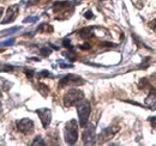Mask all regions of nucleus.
I'll return each instance as SVG.
<instances>
[{"mask_svg": "<svg viewBox=\"0 0 156 146\" xmlns=\"http://www.w3.org/2000/svg\"><path fill=\"white\" fill-rule=\"evenodd\" d=\"M53 26L52 25H49V24H47V23H43V24H41L39 28H37V31L39 33H47V34H51V33H53Z\"/></svg>", "mask_w": 156, "mask_h": 146, "instance_id": "ddd939ff", "label": "nucleus"}, {"mask_svg": "<svg viewBox=\"0 0 156 146\" xmlns=\"http://www.w3.org/2000/svg\"><path fill=\"white\" fill-rule=\"evenodd\" d=\"M60 67H62V68H69V67H73L72 65H70V64H64V62H60Z\"/></svg>", "mask_w": 156, "mask_h": 146, "instance_id": "bb28decb", "label": "nucleus"}, {"mask_svg": "<svg viewBox=\"0 0 156 146\" xmlns=\"http://www.w3.org/2000/svg\"><path fill=\"white\" fill-rule=\"evenodd\" d=\"M18 7H20L18 5H12V6H10V7L7 9V11H6V15H5L4 19L1 20V23H2V24H9V23L13 22L15 19L17 18L18 13H20V9H18Z\"/></svg>", "mask_w": 156, "mask_h": 146, "instance_id": "1a4fd4ad", "label": "nucleus"}, {"mask_svg": "<svg viewBox=\"0 0 156 146\" xmlns=\"http://www.w3.org/2000/svg\"><path fill=\"white\" fill-rule=\"evenodd\" d=\"M35 113L39 115L43 128H48L51 121H52V111L48 109V108H41V109L36 110Z\"/></svg>", "mask_w": 156, "mask_h": 146, "instance_id": "0eeeda50", "label": "nucleus"}, {"mask_svg": "<svg viewBox=\"0 0 156 146\" xmlns=\"http://www.w3.org/2000/svg\"><path fill=\"white\" fill-rule=\"evenodd\" d=\"M79 48H80V49H84V50H87V49H90V44L85 43V44H82Z\"/></svg>", "mask_w": 156, "mask_h": 146, "instance_id": "cd10ccee", "label": "nucleus"}, {"mask_svg": "<svg viewBox=\"0 0 156 146\" xmlns=\"http://www.w3.org/2000/svg\"><path fill=\"white\" fill-rule=\"evenodd\" d=\"M79 36L82 37V38H88V37H90L93 35V28H90V26H87V28H83L82 30H79Z\"/></svg>", "mask_w": 156, "mask_h": 146, "instance_id": "f8f14e48", "label": "nucleus"}, {"mask_svg": "<svg viewBox=\"0 0 156 146\" xmlns=\"http://www.w3.org/2000/svg\"><path fill=\"white\" fill-rule=\"evenodd\" d=\"M17 30H20V26H15V28H12V29L1 31V33H0V36H6V35H10V34H13V33H16Z\"/></svg>", "mask_w": 156, "mask_h": 146, "instance_id": "dca6fc26", "label": "nucleus"}, {"mask_svg": "<svg viewBox=\"0 0 156 146\" xmlns=\"http://www.w3.org/2000/svg\"><path fill=\"white\" fill-rule=\"evenodd\" d=\"M82 139H83L84 145H93L94 144V141H95V128H94V126H89L83 132Z\"/></svg>", "mask_w": 156, "mask_h": 146, "instance_id": "9d476101", "label": "nucleus"}, {"mask_svg": "<svg viewBox=\"0 0 156 146\" xmlns=\"http://www.w3.org/2000/svg\"><path fill=\"white\" fill-rule=\"evenodd\" d=\"M84 17L87 19H91V18H94V15H93V12L89 10V11H87V12L84 13Z\"/></svg>", "mask_w": 156, "mask_h": 146, "instance_id": "5701e85b", "label": "nucleus"}, {"mask_svg": "<svg viewBox=\"0 0 156 146\" xmlns=\"http://www.w3.org/2000/svg\"><path fill=\"white\" fill-rule=\"evenodd\" d=\"M148 121H149L154 127H156V116H150V117H148Z\"/></svg>", "mask_w": 156, "mask_h": 146, "instance_id": "b1692460", "label": "nucleus"}, {"mask_svg": "<svg viewBox=\"0 0 156 146\" xmlns=\"http://www.w3.org/2000/svg\"><path fill=\"white\" fill-rule=\"evenodd\" d=\"M145 104L148 108H150L151 110H156V91H151L149 96L145 98Z\"/></svg>", "mask_w": 156, "mask_h": 146, "instance_id": "9b49d317", "label": "nucleus"}, {"mask_svg": "<svg viewBox=\"0 0 156 146\" xmlns=\"http://www.w3.org/2000/svg\"><path fill=\"white\" fill-rule=\"evenodd\" d=\"M13 70L15 67L11 65H2V67H0V72H12Z\"/></svg>", "mask_w": 156, "mask_h": 146, "instance_id": "f3484780", "label": "nucleus"}, {"mask_svg": "<svg viewBox=\"0 0 156 146\" xmlns=\"http://www.w3.org/2000/svg\"><path fill=\"white\" fill-rule=\"evenodd\" d=\"M15 43V40L13 38H10L9 41H5V42H2L0 46H10V44H13Z\"/></svg>", "mask_w": 156, "mask_h": 146, "instance_id": "4be33fe9", "label": "nucleus"}, {"mask_svg": "<svg viewBox=\"0 0 156 146\" xmlns=\"http://www.w3.org/2000/svg\"><path fill=\"white\" fill-rule=\"evenodd\" d=\"M51 53H52V50H51L48 47H42V48H41V55H42V56L47 57Z\"/></svg>", "mask_w": 156, "mask_h": 146, "instance_id": "6ab92c4d", "label": "nucleus"}, {"mask_svg": "<svg viewBox=\"0 0 156 146\" xmlns=\"http://www.w3.org/2000/svg\"><path fill=\"white\" fill-rule=\"evenodd\" d=\"M36 88H37V90H39V92L42 95V96H44V97H47V96H48V93H49V88H48L46 84H43V83H39Z\"/></svg>", "mask_w": 156, "mask_h": 146, "instance_id": "4468645a", "label": "nucleus"}, {"mask_svg": "<svg viewBox=\"0 0 156 146\" xmlns=\"http://www.w3.org/2000/svg\"><path fill=\"white\" fill-rule=\"evenodd\" d=\"M139 88L142 89V90H145V89H150V83H149V80L147 79V78H142L140 80H139Z\"/></svg>", "mask_w": 156, "mask_h": 146, "instance_id": "2eb2a0df", "label": "nucleus"}, {"mask_svg": "<svg viewBox=\"0 0 156 146\" xmlns=\"http://www.w3.org/2000/svg\"><path fill=\"white\" fill-rule=\"evenodd\" d=\"M37 77L39 78H47V77H52V74L48 72V71H42V72H40L37 74Z\"/></svg>", "mask_w": 156, "mask_h": 146, "instance_id": "aec40b11", "label": "nucleus"}, {"mask_svg": "<svg viewBox=\"0 0 156 146\" xmlns=\"http://www.w3.org/2000/svg\"><path fill=\"white\" fill-rule=\"evenodd\" d=\"M16 127L20 132L24 133V134H30L34 130V121L30 119H22V120L17 121Z\"/></svg>", "mask_w": 156, "mask_h": 146, "instance_id": "423d86ee", "label": "nucleus"}, {"mask_svg": "<svg viewBox=\"0 0 156 146\" xmlns=\"http://www.w3.org/2000/svg\"><path fill=\"white\" fill-rule=\"evenodd\" d=\"M149 28H150V29H153L154 31H156V18L149 23Z\"/></svg>", "mask_w": 156, "mask_h": 146, "instance_id": "393cba45", "label": "nucleus"}, {"mask_svg": "<svg viewBox=\"0 0 156 146\" xmlns=\"http://www.w3.org/2000/svg\"><path fill=\"white\" fill-rule=\"evenodd\" d=\"M69 11L72 13L73 11V4L71 1H55L53 4V12L59 13V12H65Z\"/></svg>", "mask_w": 156, "mask_h": 146, "instance_id": "6e6552de", "label": "nucleus"}, {"mask_svg": "<svg viewBox=\"0 0 156 146\" xmlns=\"http://www.w3.org/2000/svg\"><path fill=\"white\" fill-rule=\"evenodd\" d=\"M84 98V93L83 91L78 90V89H71L65 93L64 96V106L65 107H71V106H76L79 101H82Z\"/></svg>", "mask_w": 156, "mask_h": 146, "instance_id": "7ed1b4c3", "label": "nucleus"}, {"mask_svg": "<svg viewBox=\"0 0 156 146\" xmlns=\"http://www.w3.org/2000/svg\"><path fill=\"white\" fill-rule=\"evenodd\" d=\"M0 98H1V91H0Z\"/></svg>", "mask_w": 156, "mask_h": 146, "instance_id": "c756f323", "label": "nucleus"}, {"mask_svg": "<svg viewBox=\"0 0 156 146\" xmlns=\"http://www.w3.org/2000/svg\"><path fill=\"white\" fill-rule=\"evenodd\" d=\"M64 138L66 144L75 145L78 139V125L76 120H70L64 128Z\"/></svg>", "mask_w": 156, "mask_h": 146, "instance_id": "f257e3e1", "label": "nucleus"}, {"mask_svg": "<svg viewBox=\"0 0 156 146\" xmlns=\"http://www.w3.org/2000/svg\"><path fill=\"white\" fill-rule=\"evenodd\" d=\"M37 17H29L28 19H24V23H31V22H36Z\"/></svg>", "mask_w": 156, "mask_h": 146, "instance_id": "a878e982", "label": "nucleus"}, {"mask_svg": "<svg viewBox=\"0 0 156 146\" xmlns=\"http://www.w3.org/2000/svg\"><path fill=\"white\" fill-rule=\"evenodd\" d=\"M2 12H4V9H2V7H0V17H1V15H2Z\"/></svg>", "mask_w": 156, "mask_h": 146, "instance_id": "c85d7f7f", "label": "nucleus"}, {"mask_svg": "<svg viewBox=\"0 0 156 146\" xmlns=\"http://www.w3.org/2000/svg\"><path fill=\"white\" fill-rule=\"evenodd\" d=\"M31 145H44V140L42 139V137L41 135H37L35 139H34V141H33V144Z\"/></svg>", "mask_w": 156, "mask_h": 146, "instance_id": "a211bd4d", "label": "nucleus"}, {"mask_svg": "<svg viewBox=\"0 0 156 146\" xmlns=\"http://www.w3.org/2000/svg\"><path fill=\"white\" fill-rule=\"evenodd\" d=\"M76 108H77L78 119H79V125L82 127H85L87 123H88L89 116H90V111H91L90 102L83 98L82 101H79L76 104Z\"/></svg>", "mask_w": 156, "mask_h": 146, "instance_id": "f03ea898", "label": "nucleus"}, {"mask_svg": "<svg viewBox=\"0 0 156 146\" xmlns=\"http://www.w3.org/2000/svg\"><path fill=\"white\" fill-rule=\"evenodd\" d=\"M24 72H25V74H27V77H28L29 79H31V78L34 77V74H35V73H34V71H33V70H27V68L24 70Z\"/></svg>", "mask_w": 156, "mask_h": 146, "instance_id": "412c9836", "label": "nucleus"}, {"mask_svg": "<svg viewBox=\"0 0 156 146\" xmlns=\"http://www.w3.org/2000/svg\"><path fill=\"white\" fill-rule=\"evenodd\" d=\"M84 83H85V80L77 74H66L64 78L60 79L59 88L62 89V88L69 86V85H83Z\"/></svg>", "mask_w": 156, "mask_h": 146, "instance_id": "20e7f679", "label": "nucleus"}, {"mask_svg": "<svg viewBox=\"0 0 156 146\" xmlns=\"http://www.w3.org/2000/svg\"><path fill=\"white\" fill-rule=\"evenodd\" d=\"M119 129H120L119 126H109V127H107L106 129H103L101 132V134L98 135V143L100 144H103V143L111 140L117 134Z\"/></svg>", "mask_w": 156, "mask_h": 146, "instance_id": "39448f33", "label": "nucleus"}]
</instances>
